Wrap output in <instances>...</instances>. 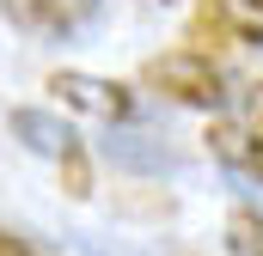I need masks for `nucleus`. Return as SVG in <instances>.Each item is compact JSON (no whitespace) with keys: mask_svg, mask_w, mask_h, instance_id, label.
I'll return each instance as SVG.
<instances>
[{"mask_svg":"<svg viewBox=\"0 0 263 256\" xmlns=\"http://www.w3.org/2000/svg\"><path fill=\"white\" fill-rule=\"evenodd\" d=\"M141 86L159 92V98H172V104H190V110H227V98H233L227 67L214 61L208 49H190V43L141 61Z\"/></svg>","mask_w":263,"mask_h":256,"instance_id":"nucleus-1","label":"nucleus"},{"mask_svg":"<svg viewBox=\"0 0 263 256\" xmlns=\"http://www.w3.org/2000/svg\"><path fill=\"white\" fill-rule=\"evenodd\" d=\"M208 153L220 165H233L239 177H257L263 183V79L245 86V98H239L233 116H220L208 128Z\"/></svg>","mask_w":263,"mask_h":256,"instance_id":"nucleus-2","label":"nucleus"},{"mask_svg":"<svg viewBox=\"0 0 263 256\" xmlns=\"http://www.w3.org/2000/svg\"><path fill=\"white\" fill-rule=\"evenodd\" d=\"M49 92L55 104L80 110V116H98V122H129L135 116V92L117 79H98V73H80V67H55L49 73Z\"/></svg>","mask_w":263,"mask_h":256,"instance_id":"nucleus-3","label":"nucleus"},{"mask_svg":"<svg viewBox=\"0 0 263 256\" xmlns=\"http://www.w3.org/2000/svg\"><path fill=\"white\" fill-rule=\"evenodd\" d=\"M190 37L208 49H251L263 43V0H196Z\"/></svg>","mask_w":263,"mask_h":256,"instance_id":"nucleus-4","label":"nucleus"},{"mask_svg":"<svg viewBox=\"0 0 263 256\" xmlns=\"http://www.w3.org/2000/svg\"><path fill=\"white\" fill-rule=\"evenodd\" d=\"M0 12L31 37H67L92 18V0H0Z\"/></svg>","mask_w":263,"mask_h":256,"instance_id":"nucleus-5","label":"nucleus"},{"mask_svg":"<svg viewBox=\"0 0 263 256\" xmlns=\"http://www.w3.org/2000/svg\"><path fill=\"white\" fill-rule=\"evenodd\" d=\"M12 134H18V140H25L31 153L55 159V165H62L67 153L80 146V140H73V128H67L62 116H49V110H12Z\"/></svg>","mask_w":263,"mask_h":256,"instance_id":"nucleus-6","label":"nucleus"},{"mask_svg":"<svg viewBox=\"0 0 263 256\" xmlns=\"http://www.w3.org/2000/svg\"><path fill=\"white\" fill-rule=\"evenodd\" d=\"M227 244H233V256H263V214L239 207L227 220Z\"/></svg>","mask_w":263,"mask_h":256,"instance_id":"nucleus-7","label":"nucleus"},{"mask_svg":"<svg viewBox=\"0 0 263 256\" xmlns=\"http://www.w3.org/2000/svg\"><path fill=\"white\" fill-rule=\"evenodd\" d=\"M0 256H37V250H31L18 232H6V226H0Z\"/></svg>","mask_w":263,"mask_h":256,"instance_id":"nucleus-8","label":"nucleus"}]
</instances>
